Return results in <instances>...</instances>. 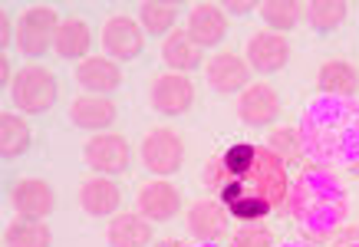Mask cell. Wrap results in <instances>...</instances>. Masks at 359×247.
<instances>
[{"label": "cell", "mask_w": 359, "mask_h": 247, "mask_svg": "<svg viewBox=\"0 0 359 247\" xmlns=\"http://www.w3.org/2000/svg\"><path fill=\"white\" fill-rule=\"evenodd\" d=\"M346 13H349L346 0H313V4H306V23L316 33H333L339 23L346 20Z\"/></svg>", "instance_id": "obj_28"}, {"label": "cell", "mask_w": 359, "mask_h": 247, "mask_svg": "<svg viewBox=\"0 0 359 247\" xmlns=\"http://www.w3.org/2000/svg\"><path fill=\"white\" fill-rule=\"evenodd\" d=\"M13 83V73H11V56L7 53H0V86H7L11 89Z\"/></svg>", "instance_id": "obj_31"}, {"label": "cell", "mask_w": 359, "mask_h": 247, "mask_svg": "<svg viewBox=\"0 0 359 247\" xmlns=\"http://www.w3.org/2000/svg\"><path fill=\"white\" fill-rule=\"evenodd\" d=\"M182 161H185V142L182 135L172 129H149L145 132V139H142V165L149 168L152 175L158 178H168L182 168Z\"/></svg>", "instance_id": "obj_6"}, {"label": "cell", "mask_w": 359, "mask_h": 247, "mask_svg": "<svg viewBox=\"0 0 359 247\" xmlns=\"http://www.w3.org/2000/svg\"><path fill=\"white\" fill-rule=\"evenodd\" d=\"M13 109L20 116H43L56 102V76L43 63H27L13 73L11 83Z\"/></svg>", "instance_id": "obj_4"}, {"label": "cell", "mask_w": 359, "mask_h": 247, "mask_svg": "<svg viewBox=\"0 0 359 247\" xmlns=\"http://www.w3.org/2000/svg\"><path fill=\"white\" fill-rule=\"evenodd\" d=\"M11 204L20 218H50V211L56 208L53 185L43 178H20L11 188Z\"/></svg>", "instance_id": "obj_16"}, {"label": "cell", "mask_w": 359, "mask_h": 247, "mask_svg": "<svg viewBox=\"0 0 359 247\" xmlns=\"http://www.w3.org/2000/svg\"><path fill=\"white\" fill-rule=\"evenodd\" d=\"M188 231L198 244H218L228 231V208L211 198H198L188 208Z\"/></svg>", "instance_id": "obj_15"}, {"label": "cell", "mask_w": 359, "mask_h": 247, "mask_svg": "<svg viewBox=\"0 0 359 247\" xmlns=\"http://www.w3.org/2000/svg\"><path fill=\"white\" fill-rule=\"evenodd\" d=\"M244 60L257 73H267V76L280 73L283 66H287V60H290V44H287L283 33L257 30L248 40V46H244Z\"/></svg>", "instance_id": "obj_11"}, {"label": "cell", "mask_w": 359, "mask_h": 247, "mask_svg": "<svg viewBox=\"0 0 359 247\" xmlns=\"http://www.w3.org/2000/svg\"><path fill=\"white\" fill-rule=\"evenodd\" d=\"M7 247H50L53 244V231L46 225V218H20L7 227L4 234Z\"/></svg>", "instance_id": "obj_25"}, {"label": "cell", "mask_w": 359, "mask_h": 247, "mask_svg": "<svg viewBox=\"0 0 359 247\" xmlns=\"http://www.w3.org/2000/svg\"><path fill=\"white\" fill-rule=\"evenodd\" d=\"M178 247H221V244H198L195 241V244H178Z\"/></svg>", "instance_id": "obj_35"}, {"label": "cell", "mask_w": 359, "mask_h": 247, "mask_svg": "<svg viewBox=\"0 0 359 247\" xmlns=\"http://www.w3.org/2000/svg\"><path fill=\"white\" fill-rule=\"evenodd\" d=\"M346 247H359V241H356V244H346Z\"/></svg>", "instance_id": "obj_36"}, {"label": "cell", "mask_w": 359, "mask_h": 247, "mask_svg": "<svg viewBox=\"0 0 359 247\" xmlns=\"http://www.w3.org/2000/svg\"><path fill=\"white\" fill-rule=\"evenodd\" d=\"M112 247H149L155 241L152 221H145L142 215H116L106 227Z\"/></svg>", "instance_id": "obj_23"}, {"label": "cell", "mask_w": 359, "mask_h": 247, "mask_svg": "<svg viewBox=\"0 0 359 247\" xmlns=\"http://www.w3.org/2000/svg\"><path fill=\"white\" fill-rule=\"evenodd\" d=\"M60 13L53 4H30L23 11L20 23H17V50L30 60L46 56V50L53 46L56 30H60Z\"/></svg>", "instance_id": "obj_5"}, {"label": "cell", "mask_w": 359, "mask_h": 247, "mask_svg": "<svg viewBox=\"0 0 359 247\" xmlns=\"http://www.w3.org/2000/svg\"><path fill=\"white\" fill-rule=\"evenodd\" d=\"M102 50L109 60H119V63H132L145 53V30H142L139 20H132L126 13H116L102 23Z\"/></svg>", "instance_id": "obj_8"}, {"label": "cell", "mask_w": 359, "mask_h": 247, "mask_svg": "<svg viewBox=\"0 0 359 247\" xmlns=\"http://www.w3.org/2000/svg\"><path fill=\"white\" fill-rule=\"evenodd\" d=\"M76 83L93 96H109L122 86V69L109 56H86L83 63H76Z\"/></svg>", "instance_id": "obj_18"}, {"label": "cell", "mask_w": 359, "mask_h": 247, "mask_svg": "<svg viewBox=\"0 0 359 247\" xmlns=\"http://www.w3.org/2000/svg\"><path fill=\"white\" fill-rule=\"evenodd\" d=\"M231 247H273V237H271L267 227L248 225V227H241L238 234L231 237Z\"/></svg>", "instance_id": "obj_30"}, {"label": "cell", "mask_w": 359, "mask_h": 247, "mask_svg": "<svg viewBox=\"0 0 359 247\" xmlns=\"http://www.w3.org/2000/svg\"><path fill=\"white\" fill-rule=\"evenodd\" d=\"M205 79H208V86L215 89V93H221V96L244 93L250 86V66L238 53H215L205 63Z\"/></svg>", "instance_id": "obj_12"}, {"label": "cell", "mask_w": 359, "mask_h": 247, "mask_svg": "<svg viewBox=\"0 0 359 247\" xmlns=\"http://www.w3.org/2000/svg\"><path fill=\"white\" fill-rule=\"evenodd\" d=\"M11 40H13V23H11V17L4 13V17H0V44L11 46Z\"/></svg>", "instance_id": "obj_32"}, {"label": "cell", "mask_w": 359, "mask_h": 247, "mask_svg": "<svg viewBox=\"0 0 359 247\" xmlns=\"http://www.w3.org/2000/svg\"><path fill=\"white\" fill-rule=\"evenodd\" d=\"M168 247H178V244H168Z\"/></svg>", "instance_id": "obj_37"}, {"label": "cell", "mask_w": 359, "mask_h": 247, "mask_svg": "<svg viewBox=\"0 0 359 247\" xmlns=\"http://www.w3.org/2000/svg\"><path fill=\"white\" fill-rule=\"evenodd\" d=\"M119 116V106L112 102L109 96H93V93H83L69 102V122L76 129H86V132H102L109 129L112 122Z\"/></svg>", "instance_id": "obj_17"}, {"label": "cell", "mask_w": 359, "mask_h": 247, "mask_svg": "<svg viewBox=\"0 0 359 247\" xmlns=\"http://www.w3.org/2000/svg\"><path fill=\"white\" fill-rule=\"evenodd\" d=\"M79 204L89 218H116L122 208V188L112 178H89L79 188Z\"/></svg>", "instance_id": "obj_20"}, {"label": "cell", "mask_w": 359, "mask_h": 247, "mask_svg": "<svg viewBox=\"0 0 359 247\" xmlns=\"http://www.w3.org/2000/svg\"><path fill=\"white\" fill-rule=\"evenodd\" d=\"M135 204H139V215L145 221H152V225H165V221H172L178 211H182V188L172 182H165V178H155V182H145L135 194Z\"/></svg>", "instance_id": "obj_9"}, {"label": "cell", "mask_w": 359, "mask_h": 247, "mask_svg": "<svg viewBox=\"0 0 359 247\" xmlns=\"http://www.w3.org/2000/svg\"><path fill=\"white\" fill-rule=\"evenodd\" d=\"M290 215L306 234L327 237L349 218V188L330 168H304L287 194Z\"/></svg>", "instance_id": "obj_3"}, {"label": "cell", "mask_w": 359, "mask_h": 247, "mask_svg": "<svg viewBox=\"0 0 359 247\" xmlns=\"http://www.w3.org/2000/svg\"><path fill=\"white\" fill-rule=\"evenodd\" d=\"M300 145L320 168L359 165V96H316L300 116Z\"/></svg>", "instance_id": "obj_2"}, {"label": "cell", "mask_w": 359, "mask_h": 247, "mask_svg": "<svg viewBox=\"0 0 359 247\" xmlns=\"http://www.w3.org/2000/svg\"><path fill=\"white\" fill-rule=\"evenodd\" d=\"M30 126L17 112H0V152L4 159H17L30 149Z\"/></svg>", "instance_id": "obj_26"}, {"label": "cell", "mask_w": 359, "mask_h": 247, "mask_svg": "<svg viewBox=\"0 0 359 247\" xmlns=\"http://www.w3.org/2000/svg\"><path fill=\"white\" fill-rule=\"evenodd\" d=\"M273 247H306V244H300V241H283V244H273Z\"/></svg>", "instance_id": "obj_34"}, {"label": "cell", "mask_w": 359, "mask_h": 247, "mask_svg": "<svg viewBox=\"0 0 359 247\" xmlns=\"http://www.w3.org/2000/svg\"><path fill=\"white\" fill-rule=\"evenodd\" d=\"M89 46H93V30L83 17H69V20L60 23L56 30V40H53V50L60 60H86Z\"/></svg>", "instance_id": "obj_22"}, {"label": "cell", "mask_w": 359, "mask_h": 247, "mask_svg": "<svg viewBox=\"0 0 359 247\" xmlns=\"http://www.w3.org/2000/svg\"><path fill=\"white\" fill-rule=\"evenodd\" d=\"M238 116L250 129H264L280 116V96L271 83H250L238 96Z\"/></svg>", "instance_id": "obj_13"}, {"label": "cell", "mask_w": 359, "mask_h": 247, "mask_svg": "<svg viewBox=\"0 0 359 247\" xmlns=\"http://www.w3.org/2000/svg\"><path fill=\"white\" fill-rule=\"evenodd\" d=\"M205 50L188 36V30H172L162 40V60L172 73H191V69H201L205 63Z\"/></svg>", "instance_id": "obj_21"}, {"label": "cell", "mask_w": 359, "mask_h": 247, "mask_svg": "<svg viewBox=\"0 0 359 247\" xmlns=\"http://www.w3.org/2000/svg\"><path fill=\"white\" fill-rule=\"evenodd\" d=\"M149 102L158 116H185L188 109L195 106V83L185 73H165L152 83Z\"/></svg>", "instance_id": "obj_10"}, {"label": "cell", "mask_w": 359, "mask_h": 247, "mask_svg": "<svg viewBox=\"0 0 359 247\" xmlns=\"http://www.w3.org/2000/svg\"><path fill=\"white\" fill-rule=\"evenodd\" d=\"M175 20H178V4H172V0H145V4H139V23L149 36H168L172 30H178Z\"/></svg>", "instance_id": "obj_24"}, {"label": "cell", "mask_w": 359, "mask_h": 247, "mask_svg": "<svg viewBox=\"0 0 359 247\" xmlns=\"http://www.w3.org/2000/svg\"><path fill=\"white\" fill-rule=\"evenodd\" d=\"M83 159L96 175H126L132 168V145L119 132H99L83 145Z\"/></svg>", "instance_id": "obj_7"}, {"label": "cell", "mask_w": 359, "mask_h": 247, "mask_svg": "<svg viewBox=\"0 0 359 247\" xmlns=\"http://www.w3.org/2000/svg\"><path fill=\"white\" fill-rule=\"evenodd\" d=\"M188 36L195 40L201 50H211V46H218L224 36H228V13L221 4H195L191 11H188Z\"/></svg>", "instance_id": "obj_14"}, {"label": "cell", "mask_w": 359, "mask_h": 247, "mask_svg": "<svg viewBox=\"0 0 359 247\" xmlns=\"http://www.w3.org/2000/svg\"><path fill=\"white\" fill-rule=\"evenodd\" d=\"M205 182L218 188V198L228 208V215L248 225H257L261 218L277 211L290 194L283 159L273 149L254 142L231 145L221 159L208 165Z\"/></svg>", "instance_id": "obj_1"}, {"label": "cell", "mask_w": 359, "mask_h": 247, "mask_svg": "<svg viewBox=\"0 0 359 247\" xmlns=\"http://www.w3.org/2000/svg\"><path fill=\"white\" fill-rule=\"evenodd\" d=\"M316 89L320 96H356L359 93V69L343 56L323 60L316 73Z\"/></svg>", "instance_id": "obj_19"}, {"label": "cell", "mask_w": 359, "mask_h": 247, "mask_svg": "<svg viewBox=\"0 0 359 247\" xmlns=\"http://www.w3.org/2000/svg\"><path fill=\"white\" fill-rule=\"evenodd\" d=\"M257 11H261L267 30L290 33L297 23H300V13L306 11V4H297V0H264Z\"/></svg>", "instance_id": "obj_27"}, {"label": "cell", "mask_w": 359, "mask_h": 247, "mask_svg": "<svg viewBox=\"0 0 359 247\" xmlns=\"http://www.w3.org/2000/svg\"><path fill=\"white\" fill-rule=\"evenodd\" d=\"M267 149H273L283 161L297 159V155L304 152V145H300V129H273L271 135H267Z\"/></svg>", "instance_id": "obj_29"}, {"label": "cell", "mask_w": 359, "mask_h": 247, "mask_svg": "<svg viewBox=\"0 0 359 247\" xmlns=\"http://www.w3.org/2000/svg\"><path fill=\"white\" fill-rule=\"evenodd\" d=\"M224 11H231V13H238V17H244V13H250V11H254V4H250V0H238V4L231 0V4H228V7H224Z\"/></svg>", "instance_id": "obj_33"}]
</instances>
